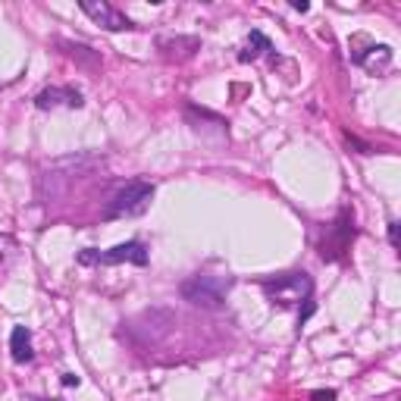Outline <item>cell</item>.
Here are the masks:
<instances>
[{
    "mask_svg": "<svg viewBox=\"0 0 401 401\" xmlns=\"http://www.w3.org/2000/svg\"><path fill=\"white\" fill-rule=\"evenodd\" d=\"M226 288H229V279L192 276L182 283V298L192 301L195 307H204V311H220L223 301H226Z\"/></svg>",
    "mask_w": 401,
    "mask_h": 401,
    "instance_id": "6da1fadb",
    "label": "cell"
},
{
    "mask_svg": "<svg viewBox=\"0 0 401 401\" xmlns=\"http://www.w3.org/2000/svg\"><path fill=\"white\" fill-rule=\"evenodd\" d=\"M266 295H270L273 304L279 307H288V304H298V301H307L314 292L311 279H307V273H285V276H276L270 279V283L264 285Z\"/></svg>",
    "mask_w": 401,
    "mask_h": 401,
    "instance_id": "7a4b0ae2",
    "label": "cell"
},
{
    "mask_svg": "<svg viewBox=\"0 0 401 401\" xmlns=\"http://www.w3.org/2000/svg\"><path fill=\"white\" fill-rule=\"evenodd\" d=\"M154 198V185L151 182H132L125 185L123 192L110 201L107 207V220H119V216H135V214H144L147 204Z\"/></svg>",
    "mask_w": 401,
    "mask_h": 401,
    "instance_id": "3957f363",
    "label": "cell"
},
{
    "mask_svg": "<svg viewBox=\"0 0 401 401\" xmlns=\"http://www.w3.org/2000/svg\"><path fill=\"white\" fill-rule=\"evenodd\" d=\"M123 260H132V264L144 266L147 264V251L142 242H125V245H116L113 251L101 254V251H82L79 254V264H123Z\"/></svg>",
    "mask_w": 401,
    "mask_h": 401,
    "instance_id": "277c9868",
    "label": "cell"
},
{
    "mask_svg": "<svg viewBox=\"0 0 401 401\" xmlns=\"http://www.w3.org/2000/svg\"><path fill=\"white\" fill-rule=\"evenodd\" d=\"M82 10L88 13L94 23H101L104 29H110V32H123V29H132V23L123 16V13L116 10V6H110V4H97V0H82Z\"/></svg>",
    "mask_w": 401,
    "mask_h": 401,
    "instance_id": "5b68a950",
    "label": "cell"
},
{
    "mask_svg": "<svg viewBox=\"0 0 401 401\" xmlns=\"http://www.w3.org/2000/svg\"><path fill=\"white\" fill-rule=\"evenodd\" d=\"M157 47L164 51L166 60H188L201 47L198 38H160Z\"/></svg>",
    "mask_w": 401,
    "mask_h": 401,
    "instance_id": "8992f818",
    "label": "cell"
},
{
    "mask_svg": "<svg viewBox=\"0 0 401 401\" xmlns=\"http://www.w3.org/2000/svg\"><path fill=\"white\" fill-rule=\"evenodd\" d=\"M10 351H13V361L16 364H25L32 361V333L25 326H16L10 335Z\"/></svg>",
    "mask_w": 401,
    "mask_h": 401,
    "instance_id": "52a82bcc",
    "label": "cell"
},
{
    "mask_svg": "<svg viewBox=\"0 0 401 401\" xmlns=\"http://www.w3.org/2000/svg\"><path fill=\"white\" fill-rule=\"evenodd\" d=\"M264 51H270V41H266L260 32H251L248 44H245V51L238 54V60H242V63H251V60H257Z\"/></svg>",
    "mask_w": 401,
    "mask_h": 401,
    "instance_id": "ba28073f",
    "label": "cell"
},
{
    "mask_svg": "<svg viewBox=\"0 0 401 401\" xmlns=\"http://www.w3.org/2000/svg\"><path fill=\"white\" fill-rule=\"evenodd\" d=\"M370 51H373V57H361V63H364V66H367V69H376V73H383V69L392 63V51H389V47H385V44L370 47Z\"/></svg>",
    "mask_w": 401,
    "mask_h": 401,
    "instance_id": "9c48e42d",
    "label": "cell"
},
{
    "mask_svg": "<svg viewBox=\"0 0 401 401\" xmlns=\"http://www.w3.org/2000/svg\"><path fill=\"white\" fill-rule=\"evenodd\" d=\"M63 47H66L69 57L79 60V63H88V66H97V63H101V60H97V54L91 51V47H85V44H63Z\"/></svg>",
    "mask_w": 401,
    "mask_h": 401,
    "instance_id": "30bf717a",
    "label": "cell"
},
{
    "mask_svg": "<svg viewBox=\"0 0 401 401\" xmlns=\"http://www.w3.org/2000/svg\"><path fill=\"white\" fill-rule=\"evenodd\" d=\"M73 91H66V88H51V91H41L38 97H35V104H38L41 110H47V107H57L60 104V97H69Z\"/></svg>",
    "mask_w": 401,
    "mask_h": 401,
    "instance_id": "8fae6325",
    "label": "cell"
},
{
    "mask_svg": "<svg viewBox=\"0 0 401 401\" xmlns=\"http://www.w3.org/2000/svg\"><path fill=\"white\" fill-rule=\"evenodd\" d=\"M311 401H335V392L333 389H320V392H314Z\"/></svg>",
    "mask_w": 401,
    "mask_h": 401,
    "instance_id": "7c38bea8",
    "label": "cell"
},
{
    "mask_svg": "<svg viewBox=\"0 0 401 401\" xmlns=\"http://www.w3.org/2000/svg\"><path fill=\"white\" fill-rule=\"evenodd\" d=\"M389 238H392V245H398V223H392L389 226Z\"/></svg>",
    "mask_w": 401,
    "mask_h": 401,
    "instance_id": "4fadbf2b",
    "label": "cell"
},
{
    "mask_svg": "<svg viewBox=\"0 0 401 401\" xmlns=\"http://www.w3.org/2000/svg\"><path fill=\"white\" fill-rule=\"evenodd\" d=\"M63 385H79V376H73V373H66V376H63Z\"/></svg>",
    "mask_w": 401,
    "mask_h": 401,
    "instance_id": "5bb4252c",
    "label": "cell"
}]
</instances>
